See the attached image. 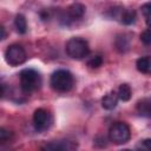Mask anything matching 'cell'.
I'll list each match as a JSON object with an SVG mask.
<instances>
[{
  "mask_svg": "<svg viewBox=\"0 0 151 151\" xmlns=\"http://www.w3.org/2000/svg\"><path fill=\"white\" fill-rule=\"evenodd\" d=\"M131 96H132V91H131V87L129 84H122L118 88V97L120 100L123 101H129L131 99Z\"/></svg>",
  "mask_w": 151,
  "mask_h": 151,
  "instance_id": "9a60e30c",
  "label": "cell"
},
{
  "mask_svg": "<svg viewBox=\"0 0 151 151\" xmlns=\"http://www.w3.org/2000/svg\"><path fill=\"white\" fill-rule=\"evenodd\" d=\"M77 143L76 142H68V140H59V142H52L42 146L45 150H53V151H71L77 149Z\"/></svg>",
  "mask_w": 151,
  "mask_h": 151,
  "instance_id": "52a82bcc",
  "label": "cell"
},
{
  "mask_svg": "<svg viewBox=\"0 0 151 151\" xmlns=\"http://www.w3.org/2000/svg\"><path fill=\"white\" fill-rule=\"evenodd\" d=\"M101 64H103V58L100 55H94L87 61V66L91 68H98L101 66Z\"/></svg>",
  "mask_w": 151,
  "mask_h": 151,
  "instance_id": "e0dca14e",
  "label": "cell"
},
{
  "mask_svg": "<svg viewBox=\"0 0 151 151\" xmlns=\"http://www.w3.org/2000/svg\"><path fill=\"white\" fill-rule=\"evenodd\" d=\"M137 111L140 116L151 117V99H143L139 100L137 104Z\"/></svg>",
  "mask_w": 151,
  "mask_h": 151,
  "instance_id": "7c38bea8",
  "label": "cell"
},
{
  "mask_svg": "<svg viewBox=\"0 0 151 151\" xmlns=\"http://www.w3.org/2000/svg\"><path fill=\"white\" fill-rule=\"evenodd\" d=\"M114 44H116V48H117L120 53L127 52V51L130 50V46H131V44H130V38H127L125 34H119V35H117Z\"/></svg>",
  "mask_w": 151,
  "mask_h": 151,
  "instance_id": "8fae6325",
  "label": "cell"
},
{
  "mask_svg": "<svg viewBox=\"0 0 151 151\" xmlns=\"http://www.w3.org/2000/svg\"><path fill=\"white\" fill-rule=\"evenodd\" d=\"M5 59L11 66H19L26 60V52L21 45L12 44L5 51Z\"/></svg>",
  "mask_w": 151,
  "mask_h": 151,
  "instance_id": "5b68a950",
  "label": "cell"
},
{
  "mask_svg": "<svg viewBox=\"0 0 151 151\" xmlns=\"http://www.w3.org/2000/svg\"><path fill=\"white\" fill-rule=\"evenodd\" d=\"M118 93H116L114 91H111L109 92L107 94H105L101 99V106L105 109V110H113L117 104H118Z\"/></svg>",
  "mask_w": 151,
  "mask_h": 151,
  "instance_id": "9c48e42d",
  "label": "cell"
},
{
  "mask_svg": "<svg viewBox=\"0 0 151 151\" xmlns=\"http://www.w3.org/2000/svg\"><path fill=\"white\" fill-rule=\"evenodd\" d=\"M140 9H142V13L144 15V19H145L146 25L151 28V2L144 4Z\"/></svg>",
  "mask_w": 151,
  "mask_h": 151,
  "instance_id": "2e32d148",
  "label": "cell"
},
{
  "mask_svg": "<svg viewBox=\"0 0 151 151\" xmlns=\"http://www.w3.org/2000/svg\"><path fill=\"white\" fill-rule=\"evenodd\" d=\"M14 26L18 31V33L20 34H25L27 31V22H26V18L22 14H17L15 19H14Z\"/></svg>",
  "mask_w": 151,
  "mask_h": 151,
  "instance_id": "5bb4252c",
  "label": "cell"
},
{
  "mask_svg": "<svg viewBox=\"0 0 151 151\" xmlns=\"http://www.w3.org/2000/svg\"><path fill=\"white\" fill-rule=\"evenodd\" d=\"M136 67L140 73L151 74V57H142L136 61Z\"/></svg>",
  "mask_w": 151,
  "mask_h": 151,
  "instance_id": "30bf717a",
  "label": "cell"
},
{
  "mask_svg": "<svg viewBox=\"0 0 151 151\" xmlns=\"http://www.w3.org/2000/svg\"><path fill=\"white\" fill-rule=\"evenodd\" d=\"M140 40L144 45H151V29H145L140 34Z\"/></svg>",
  "mask_w": 151,
  "mask_h": 151,
  "instance_id": "d6986e66",
  "label": "cell"
},
{
  "mask_svg": "<svg viewBox=\"0 0 151 151\" xmlns=\"http://www.w3.org/2000/svg\"><path fill=\"white\" fill-rule=\"evenodd\" d=\"M85 6L83 4H73L71 5L68 8H67V18L71 19V20H74V19H80L83 18V15L85 14Z\"/></svg>",
  "mask_w": 151,
  "mask_h": 151,
  "instance_id": "ba28073f",
  "label": "cell"
},
{
  "mask_svg": "<svg viewBox=\"0 0 151 151\" xmlns=\"http://www.w3.org/2000/svg\"><path fill=\"white\" fill-rule=\"evenodd\" d=\"M66 53L70 58L76 59V60H80L85 57L88 55L90 53V46L88 42L80 38V37H73L71 38L67 42H66Z\"/></svg>",
  "mask_w": 151,
  "mask_h": 151,
  "instance_id": "3957f363",
  "label": "cell"
},
{
  "mask_svg": "<svg viewBox=\"0 0 151 151\" xmlns=\"http://www.w3.org/2000/svg\"><path fill=\"white\" fill-rule=\"evenodd\" d=\"M11 136H12V132L7 131L4 127L0 129V143H6L7 140H9Z\"/></svg>",
  "mask_w": 151,
  "mask_h": 151,
  "instance_id": "ffe728a7",
  "label": "cell"
},
{
  "mask_svg": "<svg viewBox=\"0 0 151 151\" xmlns=\"http://www.w3.org/2000/svg\"><path fill=\"white\" fill-rule=\"evenodd\" d=\"M1 32H2L1 39H5V38H6V31H5V27H4V26H1Z\"/></svg>",
  "mask_w": 151,
  "mask_h": 151,
  "instance_id": "44dd1931",
  "label": "cell"
},
{
  "mask_svg": "<svg viewBox=\"0 0 151 151\" xmlns=\"http://www.w3.org/2000/svg\"><path fill=\"white\" fill-rule=\"evenodd\" d=\"M130 137H131V131H130V127L126 123L117 122V123H113L110 126L109 139L113 144H117V145L125 144V143L129 142Z\"/></svg>",
  "mask_w": 151,
  "mask_h": 151,
  "instance_id": "277c9868",
  "label": "cell"
},
{
  "mask_svg": "<svg viewBox=\"0 0 151 151\" xmlns=\"http://www.w3.org/2000/svg\"><path fill=\"white\" fill-rule=\"evenodd\" d=\"M120 21L124 25H132L136 21V12L133 9H125L120 14Z\"/></svg>",
  "mask_w": 151,
  "mask_h": 151,
  "instance_id": "4fadbf2b",
  "label": "cell"
},
{
  "mask_svg": "<svg viewBox=\"0 0 151 151\" xmlns=\"http://www.w3.org/2000/svg\"><path fill=\"white\" fill-rule=\"evenodd\" d=\"M33 125L39 132L46 131L52 125V116L45 109H37L33 113Z\"/></svg>",
  "mask_w": 151,
  "mask_h": 151,
  "instance_id": "8992f818",
  "label": "cell"
},
{
  "mask_svg": "<svg viewBox=\"0 0 151 151\" xmlns=\"http://www.w3.org/2000/svg\"><path fill=\"white\" fill-rule=\"evenodd\" d=\"M51 87L57 92H68L74 84L73 76L67 70H57L50 79Z\"/></svg>",
  "mask_w": 151,
  "mask_h": 151,
  "instance_id": "7a4b0ae2",
  "label": "cell"
},
{
  "mask_svg": "<svg viewBox=\"0 0 151 151\" xmlns=\"http://www.w3.org/2000/svg\"><path fill=\"white\" fill-rule=\"evenodd\" d=\"M20 88L24 93L31 94L39 90L42 84V78L40 73L33 68H25L19 74Z\"/></svg>",
  "mask_w": 151,
  "mask_h": 151,
  "instance_id": "6da1fadb",
  "label": "cell"
},
{
  "mask_svg": "<svg viewBox=\"0 0 151 151\" xmlns=\"http://www.w3.org/2000/svg\"><path fill=\"white\" fill-rule=\"evenodd\" d=\"M137 149L140 150H146V151H151V138H146L139 142V144L137 145Z\"/></svg>",
  "mask_w": 151,
  "mask_h": 151,
  "instance_id": "ac0fdd59",
  "label": "cell"
}]
</instances>
